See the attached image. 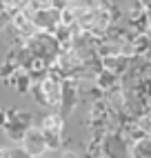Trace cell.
Instances as JSON below:
<instances>
[{
    "label": "cell",
    "mask_w": 151,
    "mask_h": 158,
    "mask_svg": "<svg viewBox=\"0 0 151 158\" xmlns=\"http://www.w3.org/2000/svg\"><path fill=\"white\" fill-rule=\"evenodd\" d=\"M5 123H7V111L0 109V127H5Z\"/></svg>",
    "instance_id": "obj_17"
},
{
    "label": "cell",
    "mask_w": 151,
    "mask_h": 158,
    "mask_svg": "<svg viewBox=\"0 0 151 158\" xmlns=\"http://www.w3.org/2000/svg\"><path fill=\"white\" fill-rule=\"evenodd\" d=\"M0 9H5V7H2V0H0Z\"/></svg>",
    "instance_id": "obj_19"
},
{
    "label": "cell",
    "mask_w": 151,
    "mask_h": 158,
    "mask_svg": "<svg viewBox=\"0 0 151 158\" xmlns=\"http://www.w3.org/2000/svg\"><path fill=\"white\" fill-rule=\"evenodd\" d=\"M0 158H11V147H0Z\"/></svg>",
    "instance_id": "obj_16"
},
{
    "label": "cell",
    "mask_w": 151,
    "mask_h": 158,
    "mask_svg": "<svg viewBox=\"0 0 151 158\" xmlns=\"http://www.w3.org/2000/svg\"><path fill=\"white\" fill-rule=\"evenodd\" d=\"M73 25H76V11H73V7L64 5L60 9V27H73Z\"/></svg>",
    "instance_id": "obj_13"
},
{
    "label": "cell",
    "mask_w": 151,
    "mask_h": 158,
    "mask_svg": "<svg viewBox=\"0 0 151 158\" xmlns=\"http://www.w3.org/2000/svg\"><path fill=\"white\" fill-rule=\"evenodd\" d=\"M116 80H118V76L113 71H109V69H102L98 73V87L100 89H113L116 87Z\"/></svg>",
    "instance_id": "obj_12"
},
{
    "label": "cell",
    "mask_w": 151,
    "mask_h": 158,
    "mask_svg": "<svg viewBox=\"0 0 151 158\" xmlns=\"http://www.w3.org/2000/svg\"><path fill=\"white\" fill-rule=\"evenodd\" d=\"M27 49L31 51V56L38 60H45L51 67L56 62L60 54V43L56 40L53 34H45V31H36L31 38H27Z\"/></svg>",
    "instance_id": "obj_1"
},
{
    "label": "cell",
    "mask_w": 151,
    "mask_h": 158,
    "mask_svg": "<svg viewBox=\"0 0 151 158\" xmlns=\"http://www.w3.org/2000/svg\"><path fill=\"white\" fill-rule=\"evenodd\" d=\"M40 158H42V156H40Z\"/></svg>",
    "instance_id": "obj_20"
},
{
    "label": "cell",
    "mask_w": 151,
    "mask_h": 158,
    "mask_svg": "<svg viewBox=\"0 0 151 158\" xmlns=\"http://www.w3.org/2000/svg\"><path fill=\"white\" fill-rule=\"evenodd\" d=\"M34 125L31 120V114L29 111H14V116H7V123H5V129H7V136L11 140L20 143L22 140L25 131Z\"/></svg>",
    "instance_id": "obj_5"
},
{
    "label": "cell",
    "mask_w": 151,
    "mask_h": 158,
    "mask_svg": "<svg viewBox=\"0 0 151 158\" xmlns=\"http://www.w3.org/2000/svg\"><path fill=\"white\" fill-rule=\"evenodd\" d=\"M31 23H34L36 31L53 34V31L60 27V9H56V7L36 9V11H31Z\"/></svg>",
    "instance_id": "obj_4"
},
{
    "label": "cell",
    "mask_w": 151,
    "mask_h": 158,
    "mask_svg": "<svg viewBox=\"0 0 151 158\" xmlns=\"http://www.w3.org/2000/svg\"><path fill=\"white\" fill-rule=\"evenodd\" d=\"M11 27L25 38H31L36 34V27H34V23H31V11L27 7H22V9H18V11L11 14Z\"/></svg>",
    "instance_id": "obj_7"
},
{
    "label": "cell",
    "mask_w": 151,
    "mask_h": 158,
    "mask_svg": "<svg viewBox=\"0 0 151 158\" xmlns=\"http://www.w3.org/2000/svg\"><path fill=\"white\" fill-rule=\"evenodd\" d=\"M27 5V0H2V7L7 11H18V9H22Z\"/></svg>",
    "instance_id": "obj_14"
},
{
    "label": "cell",
    "mask_w": 151,
    "mask_h": 158,
    "mask_svg": "<svg viewBox=\"0 0 151 158\" xmlns=\"http://www.w3.org/2000/svg\"><path fill=\"white\" fill-rule=\"evenodd\" d=\"M38 94L40 102L49 105V107H60V96H62V80L58 73L49 71L45 78L38 82Z\"/></svg>",
    "instance_id": "obj_2"
},
{
    "label": "cell",
    "mask_w": 151,
    "mask_h": 158,
    "mask_svg": "<svg viewBox=\"0 0 151 158\" xmlns=\"http://www.w3.org/2000/svg\"><path fill=\"white\" fill-rule=\"evenodd\" d=\"M11 158H31L22 147H16V149H11Z\"/></svg>",
    "instance_id": "obj_15"
},
{
    "label": "cell",
    "mask_w": 151,
    "mask_h": 158,
    "mask_svg": "<svg viewBox=\"0 0 151 158\" xmlns=\"http://www.w3.org/2000/svg\"><path fill=\"white\" fill-rule=\"evenodd\" d=\"M147 36H149V40H151V23H149V27H147Z\"/></svg>",
    "instance_id": "obj_18"
},
{
    "label": "cell",
    "mask_w": 151,
    "mask_h": 158,
    "mask_svg": "<svg viewBox=\"0 0 151 158\" xmlns=\"http://www.w3.org/2000/svg\"><path fill=\"white\" fill-rule=\"evenodd\" d=\"M11 85L18 89V91H29L31 89V85H34V82H31V76H29V71L27 69H20L18 67V71L14 73V76H11Z\"/></svg>",
    "instance_id": "obj_11"
},
{
    "label": "cell",
    "mask_w": 151,
    "mask_h": 158,
    "mask_svg": "<svg viewBox=\"0 0 151 158\" xmlns=\"http://www.w3.org/2000/svg\"><path fill=\"white\" fill-rule=\"evenodd\" d=\"M76 98H78V89L71 80H62V96H60V107H62V114L64 116L67 111H71V107L76 105Z\"/></svg>",
    "instance_id": "obj_8"
},
{
    "label": "cell",
    "mask_w": 151,
    "mask_h": 158,
    "mask_svg": "<svg viewBox=\"0 0 151 158\" xmlns=\"http://www.w3.org/2000/svg\"><path fill=\"white\" fill-rule=\"evenodd\" d=\"M20 147L31 156V158H40L42 154H45L49 147H47V140H45V134H42L40 127H36V125H31V127L25 131L22 140H20Z\"/></svg>",
    "instance_id": "obj_3"
},
{
    "label": "cell",
    "mask_w": 151,
    "mask_h": 158,
    "mask_svg": "<svg viewBox=\"0 0 151 158\" xmlns=\"http://www.w3.org/2000/svg\"><path fill=\"white\" fill-rule=\"evenodd\" d=\"M104 149H107V156L109 158H124V140L120 138V136L116 134H109L104 138Z\"/></svg>",
    "instance_id": "obj_9"
},
{
    "label": "cell",
    "mask_w": 151,
    "mask_h": 158,
    "mask_svg": "<svg viewBox=\"0 0 151 158\" xmlns=\"http://www.w3.org/2000/svg\"><path fill=\"white\" fill-rule=\"evenodd\" d=\"M42 134H45V140L49 149H56L60 145V136H62V116L60 114H49L45 116V120L40 125Z\"/></svg>",
    "instance_id": "obj_6"
},
{
    "label": "cell",
    "mask_w": 151,
    "mask_h": 158,
    "mask_svg": "<svg viewBox=\"0 0 151 158\" xmlns=\"http://www.w3.org/2000/svg\"><path fill=\"white\" fill-rule=\"evenodd\" d=\"M131 158H151V136H140L131 145Z\"/></svg>",
    "instance_id": "obj_10"
}]
</instances>
